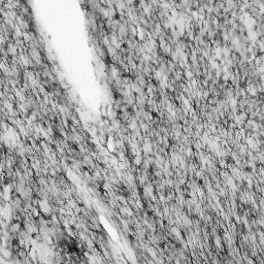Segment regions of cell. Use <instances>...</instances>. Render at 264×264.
<instances>
[{
  "mask_svg": "<svg viewBox=\"0 0 264 264\" xmlns=\"http://www.w3.org/2000/svg\"><path fill=\"white\" fill-rule=\"evenodd\" d=\"M235 2H242V0H234Z\"/></svg>",
  "mask_w": 264,
  "mask_h": 264,
  "instance_id": "cell-1",
  "label": "cell"
}]
</instances>
